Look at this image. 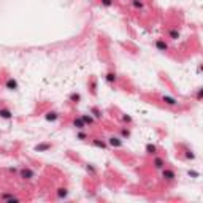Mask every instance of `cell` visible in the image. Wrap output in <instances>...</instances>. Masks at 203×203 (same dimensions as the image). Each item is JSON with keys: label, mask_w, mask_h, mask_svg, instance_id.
<instances>
[{"label": "cell", "mask_w": 203, "mask_h": 203, "mask_svg": "<svg viewBox=\"0 0 203 203\" xmlns=\"http://www.w3.org/2000/svg\"><path fill=\"white\" fill-rule=\"evenodd\" d=\"M184 157H186V159H189V160H194V159H195L194 151H192V149H186V151H184Z\"/></svg>", "instance_id": "cell-22"}, {"label": "cell", "mask_w": 203, "mask_h": 203, "mask_svg": "<svg viewBox=\"0 0 203 203\" xmlns=\"http://www.w3.org/2000/svg\"><path fill=\"white\" fill-rule=\"evenodd\" d=\"M108 144L113 146V148H122L124 141H122L121 137H110V138H108Z\"/></svg>", "instance_id": "cell-4"}, {"label": "cell", "mask_w": 203, "mask_h": 203, "mask_svg": "<svg viewBox=\"0 0 203 203\" xmlns=\"http://www.w3.org/2000/svg\"><path fill=\"white\" fill-rule=\"evenodd\" d=\"M44 119L49 121V122H54V121L59 119V113H56V111H48V113L44 114Z\"/></svg>", "instance_id": "cell-10"}, {"label": "cell", "mask_w": 203, "mask_h": 203, "mask_svg": "<svg viewBox=\"0 0 203 203\" xmlns=\"http://www.w3.org/2000/svg\"><path fill=\"white\" fill-rule=\"evenodd\" d=\"M92 144H94L95 148H100V149H107V146H108L107 141L100 140V138H94V140H92Z\"/></svg>", "instance_id": "cell-11"}, {"label": "cell", "mask_w": 203, "mask_h": 203, "mask_svg": "<svg viewBox=\"0 0 203 203\" xmlns=\"http://www.w3.org/2000/svg\"><path fill=\"white\" fill-rule=\"evenodd\" d=\"M113 0H102V7H105V8H110V7H113Z\"/></svg>", "instance_id": "cell-24"}, {"label": "cell", "mask_w": 203, "mask_h": 203, "mask_svg": "<svg viewBox=\"0 0 203 203\" xmlns=\"http://www.w3.org/2000/svg\"><path fill=\"white\" fill-rule=\"evenodd\" d=\"M91 113L94 114V117H95V119H102V116H103V113H102V110H100V108H97V107L91 108Z\"/></svg>", "instance_id": "cell-16"}, {"label": "cell", "mask_w": 203, "mask_h": 203, "mask_svg": "<svg viewBox=\"0 0 203 203\" xmlns=\"http://www.w3.org/2000/svg\"><path fill=\"white\" fill-rule=\"evenodd\" d=\"M86 138H87V135H86L84 132H80V133H78V140H86Z\"/></svg>", "instance_id": "cell-28"}, {"label": "cell", "mask_w": 203, "mask_h": 203, "mask_svg": "<svg viewBox=\"0 0 203 203\" xmlns=\"http://www.w3.org/2000/svg\"><path fill=\"white\" fill-rule=\"evenodd\" d=\"M168 37H170L171 40H178V38H180V30H178V29H171V30L168 32Z\"/></svg>", "instance_id": "cell-20"}, {"label": "cell", "mask_w": 203, "mask_h": 203, "mask_svg": "<svg viewBox=\"0 0 203 203\" xmlns=\"http://www.w3.org/2000/svg\"><path fill=\"white\" fill-rule=\"evenodd\" d=\"M81 119H83V122H84L86 125H87V124L91 125V124H94V121H95L91 114H83V116H81Z\"/></svg>", "instance_id": "cell-17"}, {"label": "cell", "mask_w": 203, "mask_h": 203, "mask_svg": "<svg viewBox=\"0 0 203 203\" xmlns=\"http://www.w3.org/2000/svg\"><path fill=\"white\" fill-rule=\"evenodd\" d=\"M162 178L165 181H174L176 180V174L173 170H167V168H162Z\"/></svg>", "instance_id": "cell-3"}, {"label": "cell", "mask_w": 203, "mask_h": 203, "mask_svg": "<svg viewBox=\"0 0 203 203\" xmlns=\"http://www.w3.org/2000/svg\"><path fill=\"white\" fill-rule=\"evenodd\" d=\"M19 178H22V180H25V181H30V180H34L35 178V171L34 170H30V168H21L19 170Z\"/></svg>", "instance_id": "cell-1"}, {"label": "cell", "mask_w": 203, "mask_h": 203, "mask_svg": "<svg viewBox=\"0 0 203 203\" xmlns=\"http://www.w3.org/2000/svg\"><path fill=\"white\" fill-rule=\"evenodd\" d=\"M132 7L137 8V10H143V8H144V5H143L141 0H132Z\"/></svg>", "instance_id": "cell-23"}, {"label": "cell", "mask_w": 203, "mask_h": 203, "mask_svg": "<svg viewBox=\"0 0 203 203\" xmlns=\"http://www.w3.org/2000/svg\"><path fill=\"white\" fill-rule=\"evenodd\" d=\"M144 152H146L148 156H156L157 154V146L152 144V143H148L146 148H144Z\"/></svg>", "instance_id": "cell-6"}, {"label": "cell", "mask_w": 203, "mask_h": 203, "mask_svg": "<svg viewBox=\"0 0 203 203\" xmlns=\"http://www.w3.org/2000/svg\"><path fill=\"white\" fill-rule=\"evenodd\" d=\"M162 102L165 105H170V107H176L178 105V100L174 97H170V95H162Z\"/></svg>", "instance_id": "cell-7"}, {"label": "cell", "mask_w": 203, "mask_h": 203, "mask_svg": "<svg viewBox=\"0 0 203 203\" xmlns=\"http://www.w3.org/2000/svg\"><path fill=\"white\" fill-rule=\"evenodd\" d=\"M86 170H87L91 174H95V173H97V170H95V167H94L92 164H87V165H86Z\"/></svg>", "instance_id": "cell-25"}, {"label": "cell", "mask_w": 203, "mask_h": 203, "mask_svg": "<svg viewBox=\"0 0 203 203\" xmlns=\"http://www.w3.org/2000/svg\"><path fill=\"white\" fill-rule=\"evenodd\" d=\"M57 197H59V198H67V197H68V190H67L65 187L57 189Z\"/></svg>", "instance_id": "cell-21"}, {"label": "cell", "mask_w": 203, "mask_h": 203, "mask_svg": "<svg viewBox=\"0 0 203 203\" xmlns=\"http://www.w3.org/2000/svg\"><path fill=\"white\" fill-rule=\"evenodd\" d=\"M122 121H124V122H127V124H132V121H133V119H132L129 114H122Z\"/></svg>", "instance_id": "cell-26"}, {"label": "cell", "mask_w": 203, "mask_h": 203, "mask_svg": "<svg viewBox=\"0 0 203 203\" xmlns=\"http://www.w3.org/2000/svg\"><path fill=\"white\" fill-rule=\"evenodd\" d=\"M152 165H154L156 170H162L165 168V160L162 157H154V160H152Z\"/></svg>", "instance_id": "cell-8"}, {"label": "cell", "mask_w": 203, "mask_h": 203, "mask_svg": "<svg viewBox=\"0 0 203 203\" xmlns=\"http://www.w3.org/2000/svg\"><path fill=\"white\" fill-rule=\"evenodd\" d=\"M105 80H107L110 84H113V83H116V81H117V75H116L114 71H110V73H107Z\"/></svg>", "instance_id": "cell-15"}, {"label": "cell", "mask_w": 203, "mask_h": 203, "mask_svg": "<svg viewBox=\"0 0 203 203\" xmlns=\"http://www.w3.org/2000/svg\"><path fill=\"white\" fill-rule=\"evenodd\" d=\"M201 95H203V89H198V92H197V100H201Z\"/></svg>", "instance_id": "cell-29"}, {"label": "cell", "mask_w": 203, "mask_h": 203, "mask_svg": "<svg viewBox=\"0 0 203 203\" xmlns=\"http://www.w3.org/2000/svg\"><path fill=\"white\" fill-rule=\"evenodd\" d=\"M119 133H121V138H122V140H127V138L130 137V130L125 129V127H122V129L119 130Z\"/></svg>", "instance_id": "cell-18"}, {"label": "cell", "mask_w": 203, "mask_h": 203, "mask_svg": "<svg viewBox=\"0 0 203 203\" xmlns=\"http://www.w3.org/2000/svg\"><path fill=\"white\" fill-rule=\"evenodd\" d=\"M0 117H2V119H11L13 113L8 108H0Z\"/></svg>", "instance_id": "cell-14"}, {"label": "cell", "mask_w": 203, "mask_h": 203, "mask_svg": "<svg viewBox=\"0 0 203 203\" xmlns=\"http://www.w3.org/2000/svg\"><path fill=\"white\" fill-rule=\"evenodd\" d=\"M0 200H2V201H7V203H18V201H21L19 197H14L13 194H8V192H5V194L0 195Z\"/></svg>", "instance_id": "cell-2"}, {"label": "cell", "mask_w": 203, "mask_h": 203, "mask_svg": "<svg viewBox=\"0 0 203 203\" xmlns=\"http://www.w3.org/2000/svg\"><path fill=\"white\" fill-rule=\"evenodd\" d=\"M187 174H189V176H192V178H198V176H200V173H198V171H194V170H189V171H187Z\"/></svg>", "instance_id": "cell-27"}, {"label": "cell", "mask_w": 203, "mask_h": 203, "mask_svg": "<svg viewBox=\"0 0 203 203\" xmlns=\"http://www.w3.org/2000/svg\"><path fill=\"white\" fill-rule=\"evenodd\" d=\"M156 48H157L159 51H162V53H165V51L168 49V44H167V41H165V40L159 38V40H156Z\"/></svg>", "instance_id": "cell-9"}, {"label": "cell", "mask_w": 203, "mask_h": 203, "mask_svg": "<svg viewBox=\"0 0 203 203\" xmlns=\"http://www.w3.org/2000/svg\"><path fill=\"white\" fill-rule=\"evenodd\" d=\"M73 127H76L78 130H84V129H86V124L83 122L81 117H76V119L73 121Z\"/></svg>", "instance_id": "cell-13"}, {"label": "cell", "mask_w": 203, "mask_h": 203, "mask_svg": "<svg viewBox=\"0 0 203 203\" xmlns=\"http://www.w3.org/2000/svg\"><path fill=\"white\" fill-rule=\"evenodd\" d=\"M5 87H7L8 91H18V89H19V84H18V81H16L14 78H8L7 83H5Z\"/></svg>", "instance_id": "cell-5"}, {"label": "cell", "mask_w": 203, "mask_h": 203, "mask_svg": "<svg viewBox=\"0 0 203 203\" xmlns=\"http://www.w3.org/2000/svg\"><path fill=\"white\" fill-rule=\"evenodd\" d=\"M49 149H51V143H40V144L35 146V151H37V152H46V151H49Z\"/></svg>", "instance_id": "cell-12"}, {"label": "cell", "mask_w": 203, "mask_h": 203, "mask_svg": "<svg viewBox=\"0 0 203 203\" xmlns=\"http://www.w3.org/2000/svg\"><path fill=\"white\" fill-rule=\"evenodd\" d=\"M70 102H73V103H80V100H81V95L80 94H76V92H73V94H70Z\"/></svg>", "instance_id": "cell-19"}]
</instances>
